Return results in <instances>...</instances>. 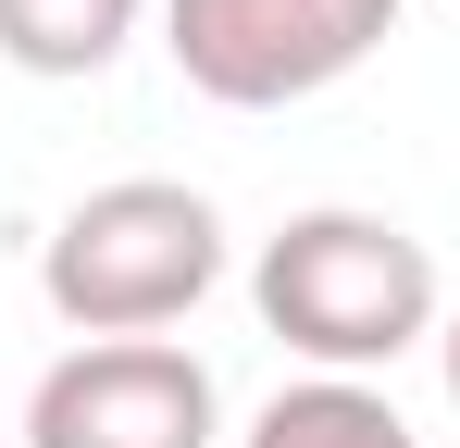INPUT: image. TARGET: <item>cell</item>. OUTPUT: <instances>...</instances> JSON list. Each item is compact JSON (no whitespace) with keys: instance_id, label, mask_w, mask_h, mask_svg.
<instances>
[{"instance_id":"obj_4","label":"cell","mask_w":460,"mask_h":448,"mask_svg":"<svg viewBox=\"0 0 460 448\" xmlns=\"http://www.w3.org/2000/svg\"><path fill=\"white\" fill-rule=\"evenodd\" d=\"M25 448H212V373L174 336H87L38 373Z\"/></svg>"},{"instance_id":"obj_5","label":"cell","mask_w":460,"mask_h":448,"mask_svg":"<svg viewBox=\"0 0 460 448\" xmlns=\"http://www.w3.org/2000/svg\"><path fill=\"white\" fill-rule=\"evenodd\" d=\"M150 0H0V63L25 75H100L125 38H137Z\"/></svg>"},{"instance_id":"obj_1","label":"cell","mask_w":460,"mask_h":448,"mask_svg":"<svg viewBox=\"0 0 460 448\" xmlns=\"http://www.w3.org/2000/svg\"><path fill=\"white\" fill-rule=\"evenodd\" d=\"M249 299H261V324L323 373H374L398 349H423L436 324H448V299H436V249L411 237V224L385 212H287L261 237V262H249Z\"/></svg>"},{"instance_id":"obj_3","label":"cell","mask_w":460,"mask_h":448,"mask_svg":"<svg viewBox=\"0 0 460 448\" xmlns=\"http://www.w3.org/2000/svg\"><path fill=\"white\" fill-rule=\"evenodd\" d=\"M398 38V0H162V50L225 112H287Z\"/></svg>"},{"instance_id":"obj_2","label":"cell","mask_w":460,"mask_h":448,"mask_svg":"<svg viewBox=\"0 0 460 448\" xmlns=\"http://www.w3.org/2000/svg\"><path fill=\"white\" fill-rule=\"evenodd\" d=\"M212 274H225V212L199 187H174V175L87 187L38 249V287H50V311L75 336H162L174 311H199Z\"/></svg>"},{"instance_id":"obj_7","label":"cell","mask_w":460,"mask_h":448,"mask_svg":"<svg viewBox=\"0 0 460 448\" xmlns=\"http://www.w3.org/2000/svg\"><path fill=\"white\" fill-rule=\"evenodd\" d=\"M436 349H448V411H460V311L436 324Z\"/></svg>"},{"instance_id":"obj_6","label":"cell","mask_w":460,"mask_h":448,"mask_svg":"<svg viewBox=\"0 0 460 448\" xmlns=\"http://www.w3.org/2000/svg\"><path fill=\"white\" fill-rule=\"evenodd\" d=\"M249 448H411V424H398V399H374L361 373H311L287 399H261Z\"/></svg>"}]
</instances>
